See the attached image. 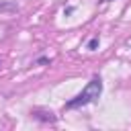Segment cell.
<instances>
[{"label":"cell","instance_id":"1","mask_svg":"<svg viewBox=\"0 0 131 131\" xmlns=\"http://www.w3.org/2000/svg\"><path fill=\"white\" fill-rule=\"evenodd\" d=\"M100 92H102V80H100V78H92V80L88 82V86H86V88H84L76 98H72V100H68V102H66V108L84 106V104H88V102L96 100V98L100 96Z\"/></svg>","mask_w":131,"mask_h":131},{"label":"cell","instance_id":"2","mask_svg":"<svg viewBox=\"0 0 131 131\" xmlns=\"http://www.w3.org/2000/svg\"><path fill=\"white\" fill-rule=\"evenodd\" d=\"M12 10H16V4H12V2H2V0H0V12H12Z\"/></svg>","mask_w":131,"mask_h":131},{"label":"cell","instance_id":"3","mask_svg":"<svg viewBox=\"0 0 131 131\" xmlns=\"http://www.w3.org/2000/svg\"><path fill=\"white\" fill-rule=\"evenodd\" d=\"M96 45H98V39H92V41H90V43H88V49H94V47H96Z\"/></svg>","mask_w":131,"mask_h":131}]
</instances>
